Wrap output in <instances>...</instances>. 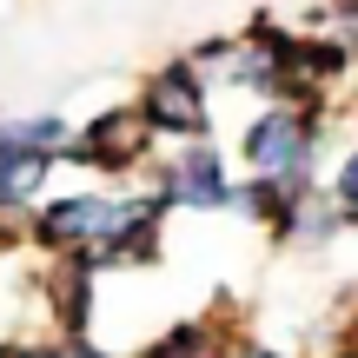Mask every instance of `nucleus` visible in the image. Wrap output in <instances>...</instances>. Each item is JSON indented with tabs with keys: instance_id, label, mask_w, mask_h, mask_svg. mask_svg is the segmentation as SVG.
<instances>
[{
	"instance_id": "6",
	"label": "nucleus",
	"mask_w": 358,
	"mask_h": 358,
	"mask_svg": "<svg viewBox=\"0 0 358 358\" xmlns=\"http://www.w3.org/2000/svg\"><path fill=\"white\" fill-rule=\"evenodd\" d=\"M40 306H47L53 338H93L100 319V272L87 259H47L40 272Z\"/></svg>"
},
{
	"instance_id": "4",
	"label": "nucleus",
	"mask_w": 358,
	"mask_h": 358,
	"mask_svg": "<svg viewBox=\"0 0 358 358\" xmlns=\"http://www.w3.org/2000/svg\"><path fill=\"white\" fill-rule=\"evenodd\" d=\"M159 153H166V146L146 133L140 106L120 100V106H100L87 127H73V146L60 153V166L93 173V179H146Z\"/></svg>"
},
{
	"instance_id": "8",
	"label": "nucleus",
	"mask_w": 358,
	"mask_h": 358,
	"mask_svg": "<svg viewBox=\"0 0 358 358\" xmlns=\"http://www.w3.org/2000/svg\"><path fill=\"white\" fill-rule=\"evenodd\" d=\"M345 232H352V219L338 213V199L312 179V186H299L292 199H285V213L272 219L266 239L272 245H299V252H325V245H338Z\"/></svg>"
},
{
	"instance_id": "11",
	"label": "nucleus",
	"mask_w": 358,
	"mask_h": 358,
	"mask_svg": "<svg viewBox=\"0 0 358 358\" xmlns=\"http://www.w3.org/2000/svg\"><path fill=\"white\" fill-rule=\"evenodd\" d=\"M325 34L358 60V0H332V7H325Z\"/></svg>"
},
{
	"instance_id": "1",
	"label": "nucleus",
	"mask_w": 358,
	"mask_h": 358,
	"mask_svg": "<svg viewBox=\"0 0 358 358\" xmlns=\"http://www.w3.org/2000/svg\"><path fill=\"white\" fill-rule=\"evenodd\" d=\"M146 186H73V192H47V199L34 206V232H27V245H34L40 259H87L93 272H100V252L127 232V219L140 213Z\"/></svg>"
},
{
	"instance_id": "10",
	"label": "nucleus",
	"mask_w": 358,
	"mask_h": 358,
	"mask_svg": "<svg viewBox=\"0 0 358 358\" xmlns=\"http://www.w3.org/2000/svg\"><path fill=\"white\" fill-rule=\"evenodd\" d=\"M325 192H332V199H338V213H345L352 226H358V140L345 146V159L332 166V179H325Z\"/></svg>"
},
{
	"instance_id": "15",
	"label": "nucleus",
	"mask_w": 358,
	"mask_h": 358,
	"mask_svg": "<svg viewBox=\"0 0 358 358\" xmlns=\"http://www.w3.org/2000/svg\"><path fill=\"white\" fill-rule=\"evenodd\" d=\"M325 358H358V345H332V352H325Z\"/></svg>"
},
{
	"instance_id": "14",
	"label": "nucleus",
	"mask_w": 358,
	"mask_h": 358,
	"mask_svg": "<svg viewBox=\"0 0 358 358\" xmlns=\"http://www.w3.org/2000/svg\"><path fill=\"white\" fill-rule=\"evenodd\" d=\"M232 358H306V352H285V345H266V338H239Z\"/></svg>"
},
{
	"instance_id": "3",
	"label": "nucleus",
	"mask_w": 358,
	"mask_h": 358,
	"mask_svg": "<svg viewBox=\"0 0 358 358\" xmlns=\"http://www.w3.org/2000/svg\"><path fill=\"white\" fill-rule=\"evenodd\" d=\"M133 106H140L146 133H153L159 146L213 140V80H206L199 66L186 60V53H173V60H159L153 73L140 80V93H133Z\"/></svg>"
},
{
	"instance_id": "7",
	"label": "nucleus",
	"mask_w": 358,
	"mask_h": 358,
	"mask_svg": "<svg viewBox=\"0 0 358 358\" xmlns=\"http://www.w3.org/2000/svg\"><path fill=\"white\" fill-rule=\"evenodd\" d=\"M239 306H213L192 312V319H173L159 338H146L133 358H232L239 352Z\"/></svg>"
},
{
	"instance_id": "12",
	"label": "nucleus",
	"mask_w": 358,
	"mask_h": 358,
	"mask_svg": "<svg viewBox=\"0 0 358 358\" xmlns=\"http://www.w3.org/2000/svg\"><path fill=\"white\" fill-rule=\"evenodd\" d=\"M27 232H34V213L27 206H0V252H27Z\"/></svg>"
},
{
	"instance_id": "2",
	"label": "nucleus",
	"mask_w": 358,
	"mask_h": 358,
	"mask_svg": "<svg viewBox=\"0 0 358 358\" xmlns=\"http://www.w3.org/2000/svg\"><path fill=\"white\" fill-rule=\"evenodd\" d=\"M325 133L332 113H306V106H259L239 133V159L259 179H319Z\"/></svg>"
},
{
	"instance_id": "9",
	"label": "nucleus",
	"mask_w": 358,
	"mask_h": 358,
	"mask_svg": "<svg viewBox=\"0 0 358 358\" xmlns=\"http://www.w3.org/2000/svg\"><path fill=\"white\" fill-rule=\"evenodd\" d=\"M53 173H60V159L13 146V140H7V127H0V206H27V213H34V206L47 199Z\"/></svg>"
},
{
	"instance_id": "5",
	"label": "nucleus",
	"mask_w": 358,
	"mask_h": 358,
	"mask_svg": "<svg viewBox=\"0 0 358 358\" xmlns=\"http://www.w3.org/2000/svg\"><path fill=\"white\" fill-rule=\"evenodd\" d=\"M146 179H153V192L173 206V213H239V179H232V159L219 153L213 140L166 146Z\"/></svg>"
},
{
	"instance_id": "13",
	"label": "nucleus",
	"mask_w": 358,
	"mask_h": 358,
	"mask_svg": "<svg viewBox=\"0 0 358 358\" xmlns=\"http://www.w3.org/2000/svg\"><path fill=\"white\" fill-rule=\"evenodd\" d=\"M0 358H66V338H0Z\"/></svg>"
}]
</instances>
